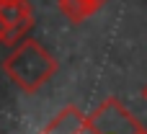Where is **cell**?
I'll return each instance as SVG.
<instances>
[{
  "label": "cell",
  "mask_w": 147,
  "mask_h": 134,
  "mask_svg": "<svg viewBox=\"0 0 147 134\" xmlns=\"http://www.w3.org/2000/svg\"><path fill=\"white\" fill-rule=\"evenodd\" d=\"M59 70V62L54 54L41 46L36 39H21L13 52L3 59V72L23 90V93H36L41 90Z\"/></svg>",
  "instance_id": "cell-1"
},
{
  "label": "cell",
  "mask_w": 147,
  "mask_h": 134,
  "mask_svg": "<svg viewBox=\"0 0 147 134\" xmlns=\"http://www.w3.org/2000/svg\"><path fill=\"white\" fill-rule=\"evenodd\" d=\"M57 5L70 23H83L103 5V0H57Z\"/></svg>",
  "instance_id": "cell-5"
},
{
  "label": "cell",
  "mask_w": 147,
  "mask_h": 134,
  "mask_svg": "<svg viewBox=\"0 0 147 134\" xmlns=\"http://www.w3.org/2000/svg\"><path fill=\"white\" fill-rule=\"evenodd\" d=\"M23 3H28V0H0V10H13V8H18Z\"/></svg>",
  "instance_id": "cell-6"
},
{
  "label": "cell",
  "mask_w": 147,
  "mask_h": 134,
  "mask_svg": "<svg viewBox=\"0 0 147 134\" xmlns=\"http://www.w3.org/2000/svg\"><path fill=\"white\" fill-rule=\"evenodd\" d=\"M78 134H96V132H93V129H90V124L85 121V127H83V129H80V132H78Z\"/></svg>",
  "instance_id": "cell-8"
},
{
  "label": "cell",
  "mask_w": 147,
  "mask_h": 134,
  "mask_svg": "<svg viewBox=\"0 0 147 134\" xmlns=\"http://www.w3.org/2000/svg\"><path fill=\"white\" fill-rule=\"evenodd\" d=\"M3 39H5V18L0 13V44H3Z\"/></svg>",
  "instance_id": "cell-7"
},
{
  "label": "cell",
  "mask_w": 147,
  "mask_h": 134,
  "mask_svg": "<svg viewBox=\"0 0 147 134\" xmlns=\"http://www.w3.org/2000/svg\"><path fill=\"white\" fill-rule=\"evenodd\" d=\"M96 134H147V129L121 106L119 98H106L90 116H85Z\"/></svg>",
  "instance_id": "cell-2"
},
{
  "label": "cell",
  "mask_w": 147,
  "mask_h": 134,
  "mask_svg": "<svg viewBox=\"0 0 147 134\" xmlns=\"http://www.w3.org/2000/svg\"><path fill=\"white\" fill-rule=\"evenodd\" d=\"M142 98H145V103H147V83H145V88H142Z\"/></svg>",
  "instance_id": "cell-9"
},
{
  "label": "cell",
  "mask_w": 147,
  "mask_h": 134,
  "mask_svg": "<svg viewBox=\"0 0 147 134\" xmlns=\"http://www.w3.org/2000/svg\"><path fill=\"white\" fill-rule=\"evenodd\" d=\"M5 18V39L3 44H18L21 39H26V34L34 26V8L31 3H23L13 10H0Z\"/></svg>",
  "instance_id": "cell-3"
},
{
  "label": "cell",
  "mask_w": 147,
  "mask_h": 134,
  "mask_svg": "<svg viewBox=\"0 0 147 134\" xmlns=\"http://www.w3.org/2000/svg\"><path fill=\"white\" fill-rule=\"evenodd\" d=\"M85 127V116L78 106H65L39 134H78Z\"/></svg>",
  "instance_id": "cell-4"
}]
</instances>
